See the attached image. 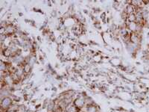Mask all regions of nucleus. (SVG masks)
I'll list each match as a JSON object with an SVG mask.
<instances>
[{
    "label": "nucleus",
    "mask_w": 149,
    "mask_h": 112,
    "mask_svg": "<svg viewBox=\"0 0 149 112\" xmlns=\"http://www.w3.org/2000/svg\"><path fill=\"white\" fill-rule=\"evenodd\" d=\"M13 103V100L11 96H4L1 98V108L8 111Z\"/></svg>",
    "instance_id": "f257e3e1"
},
{
    "label": "nucleus",
    "mask_w": 149,
    "mask_h": 112,
    "mask_svg": "<svg viewBox=\"0 0 149 112\" xmlns=\"http://www.w3.org/2000/svg\"><path fill=\"white\" fill-rule=\"evenodd\" d=\"M126 23L127 25V29L129 31V32H132L134 33L137 32V23L136 22H133V23Z\"/></svg>",
    "instance_id": "f03ea898"
},
{
    "label": "nucleus",
    "mask_w": 149,
    "mask_h": 112,
    "mask_svg": "<svg viewBox=\"0 0 149 112\" xmlns=\"http://www.w3.org/2000/svg\"><path fill=\"white\" fill-rule=\"evenodd\" d=\"M85 111L86 112H99L100 108L96 104H93L92 105H89L85 107Z\"/></svg>",
    "instance_id": "7ed1b4c3"
},
{
    "label": "nucleus",
    "mask_w": 149,
    "mask_h": 112,
    "mask_svg": "<svg viewBox=\"0 0 149 112\" xmlns=\"http://www.w3.org/2000/svg\"><path fill=\"white\" fill-rule=\"evenodd\" d=\"M23 68V70L25 73V75H30L31 72H32V69H33V65L30 64H25L24 66H22Z\"/></svg>",
    "instance_id": "20e7f679"
},
{
    "label": "nucleus",
    "mask_w": 149,
    "mask_h": 112,
    "mask_svg": "<svg viewBox=\"0 0 149 112\" xmlns=\"http://www.w3.org/2000/svg\"><path fill=\"white\" fill-rule=\"evenodd\" d=\"M2 55L3 57H4L6 59H10L12 56V52H11V50L9 49V47H8L5 50L2 51Z\"/></svg>",
    "instance_id": "39448f33"
},
{
    "label": "nucleus",
    "mask_w": 149,
    "mask_h": 112,
    "mask_svg": "<svg viewBox=\"0 0 149 112\" xmlns=\"http://www.w3.org/2000/svg\"><path fill=\"white\" fill-rule=\"evenodd\" d=\"M124 10H125L126 12L128 13V15L129 14H135V12H136V8L131 3H129V4H128L125 6Z\"/></svg>",
    "instance_id": "423d86ee"
},
{
    "label": "nucleus",
    "mask_w": 149,
    "mask_h": 112,
    "mask_svg": "<svg viewBox=\"0 0 149 112\" xmlns=\"http://www.w3.org/2000/svg\"><path fill=\"white\" fill-rule=\"evenodd\" d=\"M66 111H67V112L80 111V110H78V108H76L74 105H73V103H71V104H69V105H67L66 107Z\"/></svg>",
    "instance_id": "0eeeda50"
},
{
    "label": "nucleus",
    "mask_w": 149,
    "mask_h": 112,
    "mask_svg": "<svg viewBox=\"0 0 149 112\" xmlns=\"http://www.w3.org/2000/svg\"><path fill=\"white\" fill-rule=\"evenodd\" d=\"M127 23H133V22H136V14H129L128 17L127 18Z\"/></svg>",
    "instance_id": "6e6552de"
},
{
    "label": "nucleus",
    "mask_w": 149,
    "mask_h": 112,
    "mask_svg": "<svg viewBox=\"0 0 149 112\" xmlns=\"http://www.w3.org/2000/svg\"><path fill=\"white\" fill-rule=\"evenodd\" d=\"M58 16V11H57V10H53L52 12H51V17L52 18H57Z\"/></svg>",
    "instance_id": "1a4fd4ad"
},
{
    "label": "nucleus",
    "mask_w": 149,
    "mask_h": 112,
    "mask_svg": "<svg viewBox=\"0 0 149 112\" xmlns=\"http://www.w3.org/2000/svg\"><path fill=\"white\" fill-rule=\"evenodd\" d=\"M5 34V27L4 26H0V35Z\"/></svg>",
    "instance_id": "9d476101"
},
{
    "label": "nucleus",
    "mask_w": 149,
    "mask_h": 112,
    "mask_svg": "<svg viewBox=\"0 0 149 112\" xmlns=\"http://www.w3.org/2000/svg\"><path fill=\"white\" fill-rule=\"evenodd\" d=\"M30 25H31V26H33L34 28H36L37 27V25H36V22L33 20H30V23H29Z\"/></svg>",
    "instance_id": "9b49d317"
},
{
    "label": "nucleus",
    "mask_w": 149,
    "mask_h": 112,
    "mask_svg": "<svg viewBox=\"0 0 149 112\" xmlns=\"http://www.w3.org/2000/svg\"><path fill=\"white\" fill-rule=\"evenodd\" d=\"M37 41L42 42V37H41V36L38 35V36H37Z\"/></svg>",
    "instance_id": "f8f14e48"
},
{
    "label": "nucleus",
    "mask_w": 149,
    "mask_h": 112,
    "mask_svg": "<svg viewBox=\"0 0 149 112\" xmlns=\"http://www.w3.org/2000/svg\"><path fill=\"white\" fill-rule=\"evenodd\" d=\"M83 11V13L85 14H87V15H90V12H89V11H87V9H84Z\"/></svg>",
    "instance_id": "ddd939ff"
},
{
    "label": "nucleus",
    "mask_w": 149,
    "mask_h": 112,
    "mask_svg": "<svg viewBox=\"0 0 149 112\" xmlns=\"http://www.w3.org/2000/svg\"><path fill=\"white\" fill-rule=\"evenodd\" d=\"M18 15H19L20 17H22V16H23V14H22V13H18Z\"/></svg>",
    "instance_id": "4468645a"
},
{
    "label": "nucleus",
    "mask_w": 149,
    "mask_h": 112,
    "mask_svg": "<svg viewBox=\"0 0 149 112\" xmlns=\"http://www.w3.org/2000/svg\"><path fill=\"white\" fill-rule=\"evenodd\" d=\"M16 112H20V111H16Z\"/></svg>",
    "instance_id": "2eb2a0df"
}]
</instances>
